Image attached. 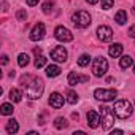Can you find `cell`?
I'll list each match as a JSON object with an SVG mask.
<instances>
[{
    "label": "cell",
    "mask_w": 135,
    "mask_h": 135,
    "mask_svg": "<svg viewBox=\"0 0 135 135\" xmlns=\"http://www.w3.org/2000/svg\"><path fill=\"white\" fill-rule=\"evenodd\" d=\"M33 52H35L37 56H40V54H41V48H35V49H33Z\"/></svg>",
    "instance_id": "32"
},
{
    "label": "cell",
    "mask_w": 135,
    "mask_h": 135,
    "mask_svg": "<svg viewBox=\"0 0 135 135\" xmlns=\"http://www.w3.org/2000/svg\"><path fill=\"white\" fill-rule=\"evenodd\" d=\"M18 130H19L18 121H16V119H10V121L7 122V132H8L10 135H13V133H16Z\"/></svg>",
    "instance_id": "15"
},
{
    "label": "cell",
    "mask_w": 135,
    "mask_h": 135,
    "mask_svg": "<svg viewBox=\"0 0 135 135\" xmlns=\"http://www.w3.org/2000/svg\"><path fill=\"white\" fill-rule=\"evenodd\" d=\"M16 18H18V21H26V18H27L26 10H19V11L16 13Z\"/></svg>",
    "instance_id": "28"
},
{
    "label": "cell",
    "mask_w": 135,
    "mask_h": 135,
    "mask_svg": "<svg viewBox=\"0 0 135 135\" xmlns=\"http://www.w3.org/2000/svg\"><path fill=\"white\" fill-rule=\"evenodd\" d=\"M113 111L119 119H126L132 114V105L129 100H118L113 107Z\"/></svg>",
    "instance_id": "3"
},
{
    "label": "cell",
    "mask_w": 135,
    "mask_h": 135,
    "mask_svg": "<svg viewBox=\"0 0 135 135\" xmlns=\"http://www.w3.org/2000/svg\"><path fill=\"white\" fill-rule=\"evenodd\" d=\"M132 11H133V13H135V7H133V10H132Z\"/></svg>",
    "instance_id": "37"
},
{
    "label": "cell",
    "mask_w": 135,
    "mask_h": 135,
    "mask_svg": "<svg viewBox=\"0 0 135 135\" xmlns=\"http://www.w3.org/2000/svg\"><path fill=\"white\" fill-rule=\"evenodd\" d=\"M127 33H129V37H132V38H135V24H133V26H132V27L129 29V32H127Z\"/></svg>",
    "instance_id": "29"
},
{
    "label": "cell",
    "mask_w": 135,
    "mask_h": 135,
    "mask_svg": "<svg viewBox=\"0 0 135 135\" xmlns=\"http://www.w3.org/2000/svg\"><path fill=\"white\" fill-rule=\"evenodd\" d=\"M72 118H73V119H78V118H80V114H78V113H73V114H72Z\"/></svg>",
    "instance_id": "35"
},
{
    "label": "cell",
    "mask_w": 135,
    "mask_h": 135,
    "mask_svg": "<svg viewBox=\"0 0 135 135\" xmlns=\"http://www.w3.org/2000/svg\"><path fill=\"white\" fill-rule=\"evenodd\" d=\"M2 64H3V65H7V64H8V56H5V54L2 56Z\"/></svg>",
    "instance_id": "31"
},
{
    "label": "cell",
    "mask_w": 135,
    "mask_h": 135,
    "mask_svg": "<svg viewBox=\"0 0 135 135\" xmlns=\"http://www.w3.org/2000/svg\"><path fill=\"white\" fill-rule=\"evenodd\" d=\"M46 75H48L49 78L59 76V75H60V67H57V65H48V67H46Z\"/></svg>",
    "instance_id": "16"
},
{
    "label": "cell",
    "mask_w": 135,
    "mask_h": 135,
    "mask_svg": "<svg viewBox=\"0 0 135 135\" xmlns=\"http://www.w3.org/2000/svg\"><path fill=\"white\" fill-rule=\"evenodd\" d=\"M26 2H27V5H29V7H35V5L40 2V0H26Z\"/></svg>",
    "instance_id": "30"
},
{
    "label": "cell",
    "mask_w": 135,
    "mask_h": 135,
    "mask_svg": "<svg viewBox=\"0 0 135 135\" xmlns=\"http://www.w3.org/2000/svg\"><path fill=\"white\" fill-rule=\"evenodd\" d=\"M133 64V60H132V57L130 56H122L121 57V60H119V65H121V69H129V67Z\"/></svg>",
    "instance_id": "19"
},
{
    "label": "cell",
    "mask_w": 135,
    "mask_h": 135,
    "mask_svg": "<svg viewBox=\"0 0 135 135\" xmlns=\"http://www.w3.org/2000/svg\"><path fill=\"white\" fill-rule=\"evenodd\" d=\"M92 72L95 76H103L107 72H108V60L100 56V57H95L94 59V64H92Z\"/></svg>",
    "instance_id": "5"
},
{
    "label": "cell",
    "mask_w": 135,
    "mask_h": 135,
    "mask_svg": "<svg viewBox=\"0 0 135 135\" xmlns=\"http://www.w3.org/2000/svg\"><path fill=\"white\" fill-rule=\"evenodd\" d=\"M67 126H69V122H67V119L65 118H56V121H54V127L56 129H65Z\"/></svg>",
    "instance_id": "21"
},
{
    "label": "cell",
    "mask_w": 135,
    "mask_h": 135,
    "mask_svg": "<svg viewBox=\"0 0 135 135\" xmlns=\"http://www.w3.org/2000/svg\"><path fill=\"white\" fill-rule=\"evenodd\" d=\"M114 3V0H102V10H110Z\"/></svg>",
    "instance_id": "27"
},
{
    "label": "cell",
    "mask_w": 135,
    "mask_h": 135,
    "mask_svg": "<svg viewBox=\"0 0 135 135\" xmlns=\"http://www.w3.org/2000/svg\"><path fill=\"white\" fill-rule=\"evenodd\" d=\"M114 21L118 22V24H126L127 22V13L124 11V10H119L118 13H116V16H114Z\"/></svg>",
    "instance_id": "17"
},
{
    "label": "cell",
    "mask_w": 135,
    "mask_h": 135,
    "mask_svg": "<svg viewBox=\"0 0 135 135\" xmlns=\"http://www.w3.org/2000/svg\"><path fill=\"white\" fill-rule=\"evenodd\" d=\"M114 133H122V130H119V129H116V130H113V135Z\"/></svg>",
    "instance_id": "36"
},
{
    "label": "cell",
    "mask_w": 135,
    "mask_h": 135,
    "mask_svg": "<svg viewBox=\"0 0 135 135\" xmlns=\"http://www.w3.org/2000/svg\"><path fill=\"white\" fill-rule=\"evenodd\" d=\"M99 122H100L99 114H97L94 110H89V111H88V126H89L91 129H95V127L99 126Z\"/></svg>",
    "instance_id": "13"
},
{
    "label": "cell",
    "mask_w": 135,
    "mask_h": 135,
    "mask_svg": "<svg viewBox=\"0 0 135 135\" xmlns=\"http://www.w3.org/2000/svg\"><path fill=\"white\" fill-rule=\"evenodd\" d=\"M116 95H118V92L114 89H95V92H94V97L102 102H111L116 99Z\"/></svg>",
    "instance_id": "6"
},
{
    "label": "cell",
    "mask_w": 135,
    "mask_h": 135,
    "mask_svg": "<svg viewBox=\"0 0 135 135\" xmlns=\"http://www.w3.org/2000/svg\"><path fill=\"white\" fill-rule=\"evenodd\" d=\"M72 22H73L76 27L84 29V27H88V26L91 24V16H89V13H88V11L80 10V11H76V13H73V15H72Z\"/></svg>",
    "instance_id": "4"
},
{
    "label": "cell",
    "mask_w": 135,
    "mask_h": 135,
    "mask_svg": "<svg viewBox=\"0 0 135 135\" xmlns=\"http://www.w3.org/2000/svg\"><path fill=\"white\" fill-rule=\"evenodd\" d=\"M45 32H46L45 24H41V22L35 24L33 29H32V32H30V40H32V41H38V40H41V38L45 37Z\"/></svg>",
    "instance_id": "8"
},
{
    "label": "cell",
    "mask_w": 135,
    "mask_h": 135,
    "mask_svg": "<svg viewBox=\"0 0 135 135\" xmlns=\"http://www.w3.org/2000/svg\"><path fill=\"white\" fill-rule=\"evenodd\" d=\"M88 3H91V5H95V3H99V0H86Z\"/></svg>",
    "instance_id": "33"
},
{
    "label": "cell",
    "mask_w": 135,
    "mask_h": 135,
    "mask_svg": "<svg viewBox=\"0 0 135 135\" xmlns=\"http://www.w3.org/2000/svg\"><path fill=\"white\" fill-rule=\"evenodd\" d=\"M133 72H135V65H133Z\"/></svg>",
    "instance_id": "38"
},
{
    "label": "cell",
    "mask_w": 135,
    "mask_h": 135,
    "mask_svg": "<svg viewBox=\"0 0 135 135\" xmlns=\"http://www.w3.org/2000/svg\"><path fill=\"white\" fill-rule=\"evenodd\" d=\"M97 37L100 41H111L113 40V30L108 26H100L97 29Z\"/></svg>",
    "instance_id": "9"
},
{
    "label": "cell",
    "mask_w": 135,
    "mask_h": 135,
    "mask_svg": "<svg viewBox=\"0 0 135 135\" xmlns=\"http://www.w3.org/2000/svg\"><path fill=\"white\" fill-rule=\"evenodd\" d=\"M21 84L26 88V95L32 100H37L41 97L43 94V80L37 78V76H22L21 78Z\"/></svg>",
    "instance_id": "1"
},
{
    "label": "cell",
    "mask_w": 135,
    "mask_h": 135,
    "mask_svg": "<svg viewBox=\"0 0 135 135\" xmlns=\"http://www.w3.org/2000/svg\"><path fill=\"white\" fill-rule=\"evenodd\" d=\"M89 62H91V57H89L88 54H83V56H80V59H78V65H80V67H88Z\"/></svg>",
    "instance_id": "24"
},
{
    "label": "cell",
    "mask_w": 135,
    "mask_h": 135,
    "mask_svg": "<svg viewBox=\"0 0 135 135\" xmlns=\"http://www.w3.org/2000/svg\"><path fill=\"white\" fill-rule=\"evenodd\" d=\"M86 81H89V76H86V75H78L75 72H70V75H69V84L70 86H76V84L86 83Z\"/></svg>",
    "instance_id": "12"
},
{
    "label": "cell",
    "mask_w": 135,
    "mask_h": 135,
    "mask_svg": "<svg viewBox=\"0 0 135 135\" xmlns=\"http://www.w3.org/2000/svg\"><path fill=\"white\" fill-rule=\"evenodd\" d=\"M67 102L69 103H76L78 102V94L75 91H69L67 92Z\"/></svg>",
    "instance_id": "23"
},
{
    "label": "cell",
    "mask_w": 135,
    "mask_h": 135,
    "mask_svg": "<svg viewBox=\"0 0 135 135\" xmlns=\"http://www.w3.org/2000/svg\"><path fill=\"white\" fill-rule=\"evenodd\" d=\"M52 7H54V2H51V0H48V2L43 3V13L45 15H49L52 11Z\"/></svg>",
    "instance_id": "26"
},
{
    "label": "cell",
    "mask_w": 135,
    "mask_h": 135,
    "mask_svg": "<svg viewBox=\"0 0 135 135\" xmlns=\"http://www.w3.org/2000/svg\"><path fill=\"white\" fill-rule=\"evenodd\" d=\"M54 37H56L59 41H72V40H73V33H72L69 29H65L64 26L56 27V30H54Z\"/></svg>",
    "instance_id": "7"
},
{
    "label": "cell",
    "mask_w": 135,
    "mask_h": 135,
    "mask_svg": "<svg viewBox=\"0 0 135 135\" xmlns=\"http://www.w3.org/2000/svg\"><path fill=\"white\" fill-rule=\"evenodd\" d=\"M2 7H3V11H8V3H7V2H3Z\"/></svg>",
    "instance_id": "34"
},
{
    "label": "cell",
    "mask_w": 135,
    "mask_h": 135,
    "mask_svg": "<svg viewBox=\"0 0 135 135\" xmlns=\"http://www.w3.org/2000/svg\"><path fill=\"white\" fill-rule=\"evenodd\" d=\"M46 65V57L45 56H37V59H35V67L37 69H41V67H45Z\"/></svg>",
    "instance_id": "25"
},
{
    "label": "cell",
    "mask_w": 135,
    "mask_h": 135,
    "mask_svg": "<svg viewBox=\"0 0 135 135\" xmlns=\"http://www.w3.org/2000/svg\"><path fill=\"white\" fill-rule=\"evenodd\" d=\"M64 102H65V99H64L59 92H52V94L49 95V105H51L52 108H56V110L62 108V107H64Z\"/></svg>",
    "instance_id": "11"
},
{
    "label": "cell",
    "mask_w": 135,
    "mask_h": 135,
    "mask_svg": "<svg viewBox=\"0 0 135 135\" xmlns=\"http://www.w3.org/2000/svg\"><path fill=\"white\" fill-rule=\"evenodd\" d=\"M29 62H30V60H29V56H27V54L22 52V54L18 56V64H19V67H27Z\"/></svg>",
    "instance_id": "22"
},
{
    "label": "cell",
    "mask_w": 135,
    "mask_h": 135,
    "mask_svg": "<svg viewBox=\"0 0 135 135\" xmlns=\"http://www.w3.org/2000/svg\"><path fill=\"white\" fill-rule=\"evenodd\" d=\"M13 105H10V103H3L2 107H0V113L2 114H5V116H10V114H13Z\"/></svg>",
    "instance_id": "20"
},
{
    "label": "cell",
    "mask_w": 135,
    "mask_h": 135,
    "mask_svg": "<svg viewBox=\"0 0 135 135\" xmlns=\"http://www.w3.org/2000/svg\"><path fill=\"white\" fill-rule=\"evenodd\" d=\"M51 59H54L56 62H65L67 60V49L64 46H56L51 51Z\"/></svg>",
    "instance_id": "10"
},
{
    "label": "cell",
    "mask_w": 135,
    "mask_h": 135,
    "mask_svg": "<svg viewBox=\"0 0 135 135\" xmlns=\"http://www.w3.org/2000/svg\"><path fill=\"white\" fill-rule=\"evenodd\" d=\"M100 122H102V129L103 130H108V129H111V126L114 124V111L111 110V108H108V107H105V105H102L100 108Z\"/></svg>",
    "instance_id": "2"
},
{
    "label": "cell",
    "mask_w": 135,
    "mask_h": 135,
    "mask_svg": "<svg viewBox=\"0 0 135 135\" xmlns=\"http://www.w3.org/2000/svg\"><path fill=\"white\" fill-rule=\"evenodd\" d=\"M21 99H22V92L19 91V89H11L10 91V100L11 102H21Z\"/></svg>",
    "instance_id": "18"
},
{
    "label": "cell",
    "mask_w": 135,
    "mask_h": 135,
    "mask_svg": "<svg viewBox=\"0 0 135 135\" xmlns=\"http://www.w3.org/2000/svg\"><path fill=\"white\" fill-rule=\"evenodd\" d=\"M108 54H110L111 57H121V54H122V45H121V43L111 45L110 49H108Z\"/></svg>",
    "instance_id": "14"
}]
</instances>
